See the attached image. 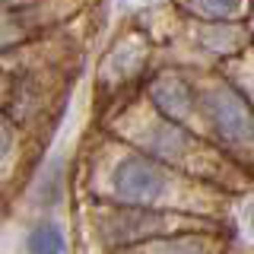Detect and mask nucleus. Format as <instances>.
<instances>
[{"instance_id": "nucleus-4", "label": "nucleus", "mask_w": 254, "mask_h": 254, "mask_svg": "<svg viewBox=\"0 0 254 254\" xmlns=\"http://www.w3.org/2000/svg\"><path fill=\"white\" fill-rule=\"evenodd\" d=\"M137 254H203V242H197V238H181V242H156V245H140Z\"/></svg>"}, {"instance_id": "nucleus-3", "label": "nucleus", "mask_w": 254, "mask_h": 254, "mask_svg": "<svg viewBox=\"0 0 254 254\" xmlns=\"http://www.w3.org/2000/svg\"><path fill=\"white\" fill-rule=\"evenodd\" d=\"M26 251L29 254H64V235L54 222H42L35 226L26 238Z\"/></svg>"}, {"instance_id": "nucleus-1", "label": "nucleus", "mask_w": 254, "mask_h": 254, "mask_svg": "<svg viewBox=\"0 0 254 254\" xmlns=\"http://www.w3.org/2000/svg\"><path fill=\"white\" fill-rule=\"evenodd\" d=\"M210 118L219 130L222 143L232 149H251L254 146V115L235 92H216L210 95Z\"/></svg>"}, {"instance_id": "nucleus-2", "label": "nucleus", "mask_w": 254, "mask_h": 254, "mask_svg": "<svg viewBox=\"0 0 254 254\" xmlns=\"http://www.w3.org/2000/svg\"><path fill=\"white\" fill-rule=\"evenodd\" d=\"M115 190L124 203H149L165 190V175L153 159L127 156L115 172Z\"/></svg>"}, {"instance_id": "nucleus-6", "label": "nucleus", "mask_w": 254, "mask_h": 254, "mask_svg": "<svg viewBox=\"0 0 254 254\" xmlns=\"http://www.w3.org/2000/svg\"><path fill=\"white\" fill-rule=\"evenodd\" d=\"M248 229L254 232V203H251V213H248Z\"/></svg>"}, {"instance_id": "nucleus-5", "label": "nucleus", "mask_w": 254, "mask_h": 254, "mask_svg": "<svg viewBox=\"0 0 254 254\" xmlns=\"http://www.w3.org/2000/svg\"><path fill=\"white\" fill-rule=\"evenodd\" d=\"M238 3H242V0H200V6H203V10H206V13H216V16L232 13Z\"/></svg>"}]
</instances>
